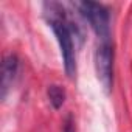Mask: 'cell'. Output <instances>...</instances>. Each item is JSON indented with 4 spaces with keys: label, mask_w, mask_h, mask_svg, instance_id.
<instances>
[{
    "label": "cell",
    "mask_w": 132,
    "mask_h": 132,
    "mask_svg": "<svg viewBox=\"0 0 132 132\" xmlns=\"http://www.w3.org/2000/svg\"><path fill=\"white\" fill-rule=\"evenodd\" d=\"M47 93H48V100H50V103H51V106H53L54 109L62 107V104H64V101H65V92H64L62 87H59V86H56V84L48 86Z\"/></svg>",
    "instance_id": "cell-5"
},
{
    "label": "cell",
    "mask_w": 132,
    "mask_h": 132,
    "mask_svg": "<svg viewBox=\"0 0 132 132\" xmlns=\"http://www.w3.org/2000/svg\"><path fill=\"white\" fill-rule=\"evenodd\" d=\"M17 67H19V61H17L16 54H6L3 57V62H2V84H0V96H2V100L6 98L8 90L13 86V81H14L16 73H17Z\"/></svg>",
    "instance_id": "cell-4"
},
{
    "label": "cell",
    "mask_w": 132,
    "mask_h": 132,
    "mask_svg": "<svg viewBox=\"0 0 132 132\" xmlns=\"http://www.w3.org/2000/svg\"><path fill=\"white\" fill-rule=\"evenodd\" d=\"M50 27L57 39L59 48H61V54H62V61H64V69L70 78L75 76V70H76V62H75V47H73V40H72V31L69 23L64 20V14H50Z\"/></svg>",
    "instance_id": "cell-1"
},
{
    "label": "cell",
    "mask_w": 132,
    "mask_h": 132,
    "mask_svg": "<svg viewBox=\"0 0 132 132\" xmlns=\"http://www.w3.org/2000/svg\"><path fill=\"white\" fill-rule=\"evenodd\" d=\"M64 132H75V124H73L72 115H69V117H67V120H65V124H64Z\"/></svg>",
    "instance_id": "cell-6"
},
{
    "label": "cell",
    "mask_w": 132,
    "mask_h": 132,
    "mask_svg": "<svg viewBox=\"0 0 132 132\" xmlns=\"http://www.w3.org/2000/svg\"><path fill=\"white\" fill-rule=\"evenodd\" d=\"M95 72L98 81L103 84L104 90L109 92L112 87V72H113V50L104 42L95 51Z\"/></svg>",
    "instance_id": "cell-3"
},
{
    "label": "cell",
    "mask_w": 132,
    "mask_h": 132,
    "mask_svg": "<svg viewBox=\"0 0 132 132\" xmlns=\"http://www.w3.org/2000/svg\"><path fill=\"white\" fill-rule=\"evenodd\" d=\"M78 8H79L81 14L86 17V20L90 23V27L95 31V34L100 39H103L104 42H107L109 33H110V28H109V13H107V10L103 5H100L96 2H90V0L79 2L78 3Z\"/></svg>",
    "instance_id": "cell-2"
}]
</instances>
